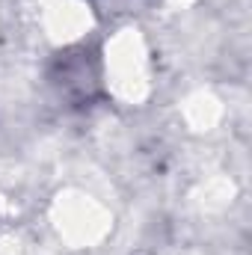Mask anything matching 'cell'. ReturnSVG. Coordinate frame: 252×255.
<instances>
[]
</instances>
